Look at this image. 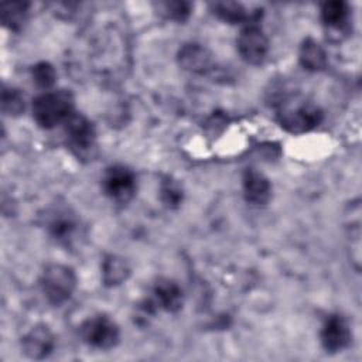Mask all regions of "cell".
<instances>
[{
	"instance_id": "cell-14",
	"label": "cell",
	"mask_w": 362,
	"mask_h": 362,
	"mask_svg": "<svg viewBox=\"0 0 362 362\" xmlns=\"http://www.w3.org/2000/svg\"><path fill=\"white\" fill-rule=\"evenodd\" d=\"M212 13L225 23H256L259 18V11H247L243 4L236 1H215L211 4Z\"/></svg>"
},
{
	"instance_id": "cell-22",
	"label": "cell",
	"mask_w": 362,
	"mask_h": 362,
	"mask_svg": "<svg viewBox=\"0 0 362 362\" xmlns=\"http://www.w3.org/2000/svg\"><path fill=\"white\" fill-rule=\"evenodd\" d=\"M31 78H33V82L38 88L49 89L55 83L57 72H55L54 66L49 62L41 61V62H37L35 65H33Z\"/></svg>"
},
{
	"instance_id": "cell-21",
	"label": "cell",
	"mask_w": 362,
	"mask_h": 362,
	"mask_svg": "<svg viewBox=\"0 0 362 362\" xmlns=\"http://www.w3.org/2000/svg\"><path fill=\"white\" fill-rule=\"evenodd\" d=\"M157 10L163 17L182 23L191 14V3H188V1H161L157 4Z\"/></svg>"
},
{
	"instance_id": "cell-13",
	"label": "cell",
	"mask_w": 362,
	"mask_h": 362,
	"mask_svg": "<svg viewBox=\"0 0 362 362\" xmlns=\"http://www.w3.org/2000/svg\"><path fill=\"white\" fill-rule=\"evenodd\" d=\"M349 7L345 1L332 0L321 6L322 24L332 33L345 34L349 27Z\"/></svg>"
},
{
	"instance_id": "cell-15",
	"label": "cell",
	"mask_w": 362,
	"mask_h": 362,
	"mask_svg": "<svg viewBox=\"0 0 362 362\" xmlns=\"http://www.w3.org/2000/svg\"><path fill=\"white\" fill-rule=\"evenodd\" d=\"M76 226L78 223L74 215L65 209L54 211L47 223V229L49 235L59 243H68L72 239L76 230Z\"/></svg>"
},
{
	"instance_id": "cell-9",
	"label": "cell",
	"mask_w": 362,
	"mask_h": 362,
	"mask_svg": "<svg viewBox=\"0 0 362 362\" xmlns=\"http://www.w3.org/2000/svg\"><path fill=\"white\" fill-rule=\"evenodd\" d=\"M153 300L150 301L154 307L165 310L168 313H177L181 310L184 296L181 287L170 279H158L153 286Z\"/></svg>"
},
{
	"instance_id": "cell-2",
	"label": "cell",
	"mask_w": 362,
	"mask_h": 362,
	"mask_svg": "<svg viewBox=\"0 0 362 362\" xmlns=\"http://www.w3.org/2000/svg\"><path fill=\"white\" fill-rule=\"evenodd\" d=\"M74 113V96L66 89L45 90L33 102V117L42 129L64 124Z\"/></svg>"
},
{
	"instance_id": "cell-4",
	"label": "cell",
	"mask_w": 362,
	"mask_h": 362,
	"mask_svg": "<svg viewBox=\"0 0 362 362\" xmlns=\"http://www.w3.org/2000/svg\"><path fill=\"white\" fill-rule=\"evenodd\" d=\"M66 144L79 158H89L96 148V130L93 123L81 113H72L64 123Z\"/></svg>"
},
{
	"instance_id": "cell-5",
	"label": "cell",
	"mask_w": 362,
	"mask_h": 362,
	"mask_svg": "<svg viewBox=\"0 0 362 362\" xmlns=\"http://www.w3.org/2000/svg\"><path fill=\"white\" fill-rule=\"evenodd\" d=\"M102 189L110 201L116 204H127L133 199L137 191L136 174L126 165H110L102 175Z\"/></svg>"
},
{
	"instance_id": "cell-12",
	"label": "cell",
	"mask_w": 362,
	"mask_h": 362,
	"mask_svg": "<svg viewBox=\"0 0 362 362\" xmlns=\"http://www.w3.org/2000/svg\"><path fill=\"white\" fill-rule=\"evenodd\" d=\"M180 65L194 74H206L212 68V55L201 44H185L178 52Z\"/></svg>"
},
{
	"instance_id": "cell-18",
	"label": "cell",
	"mask_w": 362,
	"mask_h": 362,
	"mask_svg": "<svg viewBox=\"0 0 362 362\" xmlns=\"http://www.w3.org/2000/svg\"><path fill=\"white\" fill-rule=\"evenodd\" d=\"M28 6H30L28 3H21V1L4 3L1 6L3 24L13 31H20L27 21Z\"/></svg>"
},
{
	"instance_id": "cell-8",
	"label": "cell",
	"mask_w": 362,
	"mask_h": 362,
	"mask_svg": "<svg viewBox=\"0 0 362 362\" xmlns=\"http://www.w3.org/2000/svg\"><path fill=\"white\" fill-rule=\"evenodd\" d=\"M351 342V331L345 318L339 314H331L321 328L322 348L329 354L345 349Z\"/></svg>"
},
{
	"instance_id": "cell-3",
	"label": "cell",
	"mask_w": 362,
	"mask_h": 362,
	"mask_svg": "<svg viewBox=\"0 0 362 362\" xmlns=\"http://www.w3.org/2000/svg\"><path fill=\"white\" fill-rule=\"evenodd\" d=\"M40 284L47 300L54 305H59L72 296L76 287V276L71 267L52 263L44 269Z\"/></svg>"
},
{
	"instance_id": "cell-19",
	"label": "cell",
	"mask_w": 362,
	"mask_h": 362,
	"mask_svg": "<svg viewBox=\"0 0 362 362\" xmlns=\"http://www.w3.org/2000/svg\"><path fill=\"white\" fill-rule=\"evenodd\" d=\"M24 96L23 93L11 86H3L1 89V110L8 116H18L24 112Z\"/></svg>"
},
{
	"instance_id": "cell-11",
	"label": "cell",
	"mask_w": 362,
	"mask_h": 362,
	"mask_svg": "<svg viewBox=\"0 0 362 362\" xmlns=\"http://www.w3.org/2000/svg\"><path fill=\"white\" fill-rule=\"evenodd\" d=\"M245 199L252 205H264L272 197V185L269 180L259 171L247 168L242 180Z\"/></svg>"
},
{
	"instance_id": "cell-7",
	"label": "cell",
	"mask_w": 362,
	"mask_h": 362,
	"mask_svg": "<svg viewBox=\"0 0 362 362\" xmlns=\"http://www.w3.org/2000/svg\"><path fill=\"white\" fill-rule=\"evenodd\" d=\"M236 47L240 58L245 62L259 65L267 57L269 40L256 23H250L240 30L236 40Z\"/></svg>"
},
{
	"instance_id": "cell-6",
	"label": "cell",
	"mask_w": 362,
	"mask_h": 362,
	"mask_svg": "<svg viewBox=\"0 0 362 362\" xmlns=\"http://www.w3.org/2000/svg\"><path fill=\"white\" fill-rule=\"evenodd\" d=\"M79 334L85 344L96 349H112L120 338L117 324L103 314L85 320L79 327Z\"/></svg>"
},
{
	"instance_id": "cell-20",
	"label": "cell",
	"mask_w": 362,
	"mask_h": 362,
	"mask_svg": "<svg viewBox=\"0 0 362 362\" xmlns=\"http://www.w3.org/2000/svg\"><path fill=\"white\" fill-rule=\"evenodd\" d=\"M160 198L167 208H178L184 198L181 185L175 180L164 177L160 184Z\"/></svg>"
},
{
	"instance_id": "cell-10",
	"label": "cell",
	"mask_w": 362,
	"mask_h": 362,
	"mask_svg": "<svg viewBox=\"0 0 362 362\" xmlns=\"http://www.w3.org/2000/svg\"><path fill=\"white\" fill-rule=\"evenodd\" d=\"M55 346V338L45 325H37L23 338V351L33 359L47 358Z\"/></svg>"
},
{
	"instance_id": "cell-16",
	"label": "cell",
	"mask_w": 362,
	"mask_h": 362,
	"mask_svg": "<svg viewBox=\"0 0 362 362\" xmlns=\"http://www.w3.org/2000/svg\"><path fill=\"white\" fill-rule=\"evenodd\" d=\"M298 59H300V64L307 71L317 72L327 66V54L322 49V47L313 38L304 40V42L300 47Z\"/></svg>"
},
{
	"instance_id": "cell-1",
	"label": "cell",
	"mask_w": 362,
	"mask_h": 362,
	"mask_svg": "<svg viewBox=\"0 0 362 362\" xmlns=\"http://www.w3.org/2000/svg\"><path fill=\"white\" fill-rule=\"evenodd\" d=\"M279 105V124L291 134L307 133L315 129L322 120V110L311 100L284 98Z\"/></svg>"
},
{
	"instance_id": "cell-17",
	"label": "cell",
	"mask_w": 362,
	"mask_h": 362,
	"mask_svg": "<svg viewBox=\"0 0 362 362\" xmlns=\"http://www.w3.org/2000/svg\"><path fill=\"white\" fill-rule=\"evenodd\" d=\"M127 263L115 255H109L105 257L102 263V279L106 286H117L123 283L129 276Z\"/></svg>"
}]
</instances>
